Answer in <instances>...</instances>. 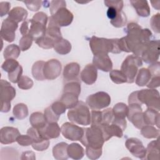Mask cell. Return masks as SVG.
I'll return each mask as SVG.
<instances>
[{"label":"cell","mask_w":160,"mask_h":160,"mask_svg":"<svg viewBox=\"0 0 160 160\" xmlns=\"http://www.w3.org/2000/svg\"><path fill=\"white\" fill-rule=\"evenodd\" d=\"M127 35L119 39L118 46L121 51L132 52L136 56L141 57L147 43L152 36L151 31L142 29L136 22H130L126 28Z\"/></svg>","instance_id":"cell-1"},{"label":"cell","mask_w":160,"mask_h":160,"mask_svg":"<svg viewBox=\"0 0 160 160\" xmlns=\"http://www.w3.org/2000/svg\"><path fill=\"white\" fill-rule=\"evenodd\" d=\"M119 39H107L92 36L89 40V46L93 54L109 52L118 54L121 51L118 46Z\"/></svg>","instance_id":"cell-2"},{"label":"cell","mask_w":160,"mask_h":160,"mask_svg":"<svg viewBox=\"0 0 160 160\" xmlns=\"http://www.w3.org/2000/svg\"><path fill=\"white\" fill-rule=\"evenodd\" d=\"M68 118L72 122L88 126L91 124V114L89 107L82 101H79L77 105L68 112Z\"/></svg>","instance_id":"cell-3"},{"label":"cell","mask_w":160,"mask_h":160,"mask_svg":"<svg viewBox=\"0 0 160 160\" xmlns=\"http://www.w3.org/2000/svg\"><path fill=\"white\" fill-rule=\"evenodd\" d=\"M80 141L84 146L102 148L105 141L100 125L84 128V134Z\"/></svg>","instance_id":"cell-4"},{"label":"cell","mask_w":160,"mask_h":160,"mask_svg":"<svg viewBox=\"0 0 160 160\" xmlns=\"http://www.w3.org/2000/svg\"><path fill=\"white\" fill-rule=\"evenodd\" d=\"M142 65V61L141 57L134 54L127 56L122 62L121 71L127 78V82L132 83L138 72V68Z\"/></svg>","instance_id":"cell-5"},{"label":"cell","mask_w":160,"mask_h":160,"mask_svg":"<svg viewBox=\"0 0 160 160\" xmlns=\"http://www.w3.org/2000/svg\"><path fill=\"white\" fill-rule=\"evenodd\" d=\"M138 99L142 105L145 104L148 108L159 111V93L155 89H144L138 91Z\"/></svg>","instance_id":"cell-6"},{"label":"cell","mask_w":160,"mask_h":160,"mask_svg":"<svg viewBox=\"0 0 160 160\" xmlns=\"http://www.w3.org/2000/svg\"><path fill=\"white\" fill-rule=\"evenodd\" d=\"M1 111L8 112L11 109V101L16 96V89L11 84L4 80H1Z\"/></svg>","instance_id":"cell-7"},{"label":"cell","mask_w":160,"mask_h":160,"mask_svg":"<svg viewBox=\"0 0 160 160\" xmlns=\"http://www.w3.org/2000/svg\"><path fill=\"white\" fill-rule=\"evenodd\" d=\"M111 103L110 96L104 91L97 92L89 95L86 104L92 110L99 111L107 108Z\"/></svg>","instance_id":"cell-8"},{"label":"cell","mask_w":160,"mask_h":160,"mask_svg":"<svg viewBox=\"0 0 160 160\" xmlns=\"http://www.w3.org/2000/svg\"><path fill=\"white\" fill-rule=\"evenodd\" d=\"M159 41H149L141 55V59L146 63L152 64L158 61L159 56Z\"/></svg>","instance_id":"cell-9"},{"label":"cell","mask_w":160,"mask_h":160,"mask_svg":"<svg viewBox=\"0 0 160 160\" xmlns=\"http://www.w3.org/2000/svg\"><path fill=\"white\" fill-rule=\"evenodd\" d=\"M61 132L63 137L71 141H80L84 134V128L75 124L66 122L61 127Z\"/></svg>","instance_id":"cell-10"},{"label":"cell","mask_w":160,"mask_h":160,"mask_svg":"<svg viewBox=\"0 0 160 160\" xmlns=\"http://www.w3.org/2000/svg\"><path fill=\"white\" fill-rule=\"evenodd\" d=\"M128 119L138 129H141L145 123L143 119V112L141 105L136 103L129 104Z\"/></svg>","instance_id":"cell-11"},{"label":"cell","mask_w":160,"mask_h":160,"mask_svg":"<svg viewBox=\"0 0 160 160\" xmlns=\"http://www.w3.org/2000/svg\"><path fill=\"white\" fill-rule=\"evenodd\" d=\"M72 13L66 7H62L56 11L49 19L53 21L59 27L68 26L70 25L73 20Z\"/></svg>","instance_id":"cell-12"},{"label":"cell","mask_w":160,"mask_h":160,"mask_svg":"<svg viewBox=\"0 0 160 160\" xmlns=\"http://www.w3.org/2000/svg\"><path fill=\"white\" fill-rule=\"evenodd\" d=\"M18 24L9 19L8 17L3 20L1 28V36L7 42H12L16 37L15 31Z\"/></svg>","instance_id":"cell-13"},{"label":"cell","mask_w":160,"mask_h":160,"mask_svg":"<svg viewBox=\"0 0 160 160\" xmlns=\"http://www.w3.org/2000/svg\"><path fill=\"white\" fill-rule=\"evenodd\" d=\"M61 69V63L58 59H52L45 62L43 70L45 79L48 80L56 79L60 75Z\"/></svg>","instance_id":"cell-14"},{"label":"cell","mask_w":160,"mask_h":160,"mask_svg":"<svg viewBox=\"0 0 160 160\" xmlns=\"http://www.w3.org/2000/svg\"><path fill=\"white\" fill-rule=\"evenodd\" d=\"M125 146L134 156L139 159H145L146 149L139 139L136 138H128L126 141Z\"/></svg>","instance_id":"cell-15"},{"label":"cell","mask_w":160,"mask_h":160,"mask_svg":"<svg viewBox=\"0 0 160 160\" xmlns=\"http://www.w3.org/2000/svg\"><path fill=\"white\" fill-rule=\"evenodd\" d=\"M92 64L104 72L110 71L112 68V62L108 54L101 52L94 54L92 59Z\"/></svg>","instance_id":"cell-16"},{"label":"cell","mask_w":160,"mask_h":160,"mask_svg":"<svg viewBox=\"0 0 160 160\" xmlns=\"http://www.w3.org/2000/svg\"><path fill=\"white\" fill-rule=\"evenodd\" d=\"M20 135L19 130L14 127H3L0 131V142L3 144H9L16 141Z\"/></svg>","instance_id":"cell-17"},{"label":"cell","mask_w":160,"mask_h":160,"mask_svg":"<svg viewBox=\"0 0 160 160\" xmlns=\"http://www.w3.org/2000/svg\"><path fill=\"white\" fill-rule=\"evenodd\" d=\"M29 22V35L34 41L45 35L46 31V26L31 19Z\"/></svg>","instance_id":"cell-18"},{"label":"cell","mask_w":160,"mask_h":160,"mask_svg":"<svg viewBox=\"0 0 160 160\" xmlns=\"http://www.w3.org/2000/svg\"><path fill=\"white\" fill-rule=\"evenodd\" d=\"M97 77V68L92 64H87L81 72V79L85 84L89 85L94 84L96 81Z\"/></svg>","instance_id":"cell-19"},{"label":"cell","mask_w":160,"mask_h":160,"mask_svg":"<svg viewBox=\"0 0 160 160\" xmlns=\"http://www.w3.org/2000/svg\"><path fill=\"white\" fill-rule=\"evenodd\" d=\"M38 130L41 135L48 139L58 138L61 132V128L57 122L47 123L44 128Z\"/></svg>","instance_id":"cell-20"},{"label":"cell","mask_w":160,"mask_h":160,"mask_svg":"<svg viewBox=\"0 0 160 160\" xmlns=\"http://www.w3.org/2000/svg\"><path fill=\"white\" fill-rule=\"evenodd\" d=\"M105 141H108L112 136L122 138L123 135V130L121 128L115 124H102L100 125Z\"/></svg>","instance_id":"cell-21"},{"label":"cell","mask_w":160,"mask_h":160,"mask_svg":"<svg viewBox=\"0 0 160 160\" xmlns=\"http://www.w3.org/2000/svg\"><path fill=\"white\" fill-rule=\"evenodd\" d=\"M80 72V66L77 62H70L64 68L63 78L65 82L79 79L78 75Z\"/></svg>","instance_id":"cell-22"},{"label":"cell","mask_w":160,"mask_h":160,"mask_svg":"<svg viewBox=\"0 0 160 160\" xmlns=\"http://www.w3.org/2000/svg\"><path fill=\"white\" fill-rule=\"evenodd\" d=\"M130 2L139 16L148 17L149 16L150 8L147 1L131 0Z\"/></svg>","instance_id":"cell-23"},{"label":"cell","mask_w":160,"mask_h":160,"mask_svg":"<svg viewBox=\"0 0 160 160\" xmlns=\"http://www.w3.org/2000/svg\"><path fill=\"white\" fill-rule=\"evenodd\" d=\"M143 119L146 125H156L159 128V111L148 108L143 112Z\"/></svg>","instance_id":"cell-24"},{"label":"cell","mask_w":160,"mask_h":160,"mask_svg":"<svg viewBox=\"0 0 160 160\" xmlns=\"http://www.w3.org/2000/svg\"><path fill=\"white\" fill-rule=\"evenodd\" d=\"M159 138L155 141L150 142L146 149V159L148 160H159Z\"/></svg>","instance_id":"cell-25"},{"label":"cell","mask_w":160,"mask_h":160,"mask_svg":"<svg viewBox=\"0 0 160 160\" xmlns=\"http://www.w3.org/2000/svg\"><path fill=\"white\" fill-rule=\"evenodd\" d=\"M68 146L66 142H61L58 143L52 148V154L54 158L57 160H66L69 156L68 155Z\"/></svg>","instance_id":"cell-26"},{"label":"cell","mask_w":160,"mask_h":160,"mask_svg":"<svg viewBox=\"0 0 160 160\" xmlns=\"http://www.w3.org/2000/svg\"><path fill=\"white\" fill-rule=\"evenodd\" d=\"M28 15V11L22 7L13 8L8 14V18L16 23L26 20Z\"/></svg>","instance_id":"cell-27"},{"label":"cell","mask_w":160,"mask_h":160,"mask_svg":"<svg viewBox=\"0 0 160 160\" xmlns=\"http://www.w3.org/2000/svg\"><path fill=\"white\" fill-rule=\"evenodd\" d=\"M68 155L69 158L78 160L82 158L84 155L83 148L78 143H72L68 146Z\"/></svg>","instance_id":"cell-28"},{"label":"cell","mask_w":160,"mask_h":160,"mask_svg":"<svg viewBox=\"0 0 160 160\" xmlns=\"http://www.w3.org/2000/svg\"><path fill=\"white\" fill-rule=\"evenodd\" d=\"M29 122L32 127L38 129H42L47 124L44 115L41 112L32 113L29 118Z\"/></svg>","instance_id":"cell-29"},{"label":"cell","mask_w":160,"mask_h":160,"mask_svg":"<svg viewBox=\"0 0 160 160\" xmlns=\"http://www.w3.org/2000/svg\"><path fill=\"white\" fill-rule=\"evenodd\" d=\"M46 36L52 38L55 42L61 39L62 34L60 29V27L56 25L53 21L49 19V24L46 28Z\"/></svg>","instance_id":"cell-30"},{"label":"cell","mask_w":160,"mask_h":160,"mask_svg":"<svg viewBox=\"0 0 160 160\" xmlns=\"http://www.w3.org/2000/svg\"><path fill=\"white\" fill-rule=\"evenodd\" d=\"M71 44L66 39L61 38L57 41L54 46V49L56 52L61 55H65L70 52L71 51Z\"/></svg>","instance_id":"cell-31"},{"label":"cell","mask_w":160,"mask_h":160,"mask_svg":"<svg viewBox=\"0 0 160 160\" xmlns=\"http://www.w3.org/2000/svg\"><path fill=\"white\" fill-rule=\"evenodd\" d=\"M136 77V84L139 86H144L147 85L152 76L148 68H141L138 71Z\"/></svg>","instance_id":"cell-32"},{"label":"cell","mask_w":160,"mask_h":160,"mask_svg":"<svg viewBox=\"0 0 160 160\" xmlns=\"http://www.w3.org/2000/svg\"><path fill=\"white\" fill-rule=\"evenodd\" d=\"M78 96L71 92H63L60 101L66 106L67 109H72L75 107L78 102Z\"/></svg>","instance_id":"cell-33"},{"label":"cell","mask_w":160,"mask_h":160,"mask_svg":"<svg viewBox=\"0 0 160 160\" xmlns=\"http://www.w3.org/2000/svg\"><path fill=\"white\" fill-rule=\"evenodd\" d=\"M113 118L115 119H126L128 113V106L123 102H118L112 109Z\"/></svg>","instance_id":"cell-34"},{"label":"cell","mask_w":160,"mask_h":160,"mask_svg":"<svg viewBox=\"0 0 160 160\" xmlns=\"http://www.w3.org/2000/svg\"><path fill=\"white\" fill-rule=\"evenodd\" d=\"M44 64L45 62L43 61H38L32 65V75L36 80L43 81L46 79L43 71Z\"/></svg>","instance_id":"cell-35"},{"label":"cell","mask_w":160,"mask_h":160,"mask_svg":"<svg viewBox=\"0 0 160 160\" xmlns=\"http://www.w3.org/2000/svg\"><path fill=\"white\" fill-rule=\"evenodd\" d=\"M63 92H71L79 96L81 93V83L79 79L70 81L65 82Z\"/></svg>","instance_id":"cell-36"},{"label":"cell","mask_w":160,"mask_h":160,"mask_svg":"<svg viewBox=\"0 0 160 160\" xmlns=\"http://www.w3.org/2000/svg\"><path fill=\"white\" fill-rule=\"evenodd\" d=\"M21 52V49L19 46L16 44H12L8 45L4 51L3 56L4 59H16Z\"/></svg>","instance_id":"cell-37"},{"label":"cell","mask_w":160,"mask_h":160,"mask_svg":"<svg viewBox=\"0 0 160 160\" xmlns=\"http://www.w3.org/2000/svg\"><path fill=\"white\" fill-rule=\"evenodd\" d=\"M142 136L148 139L156 138L159 137V130L151 125H145L141 129Z\"/></svg>","instance_id":"cell-38"},{"label":"cell","mask_w":160,"mask_h":160,"mask_svg":"<svg viewBox=\"0 0 160 160\" xmlns=\"http://www.w3.org/2000/svg\"><path fill=\"white\" fill-rule=\"evenodd\" d=\"M12 112L16 119L21 120L28 116V109L25 104L18 103L13 108Z\"/></svg>","instance_id":"cell-39"},{"label":"cell","mask_w":160,"mask_h":160,"mask_svg":"<svg viewBox=\"0 0 160 160\" xmlns=\"http://www.w3.org/2000/svg\"><path fill=\"white\" fill-rule=\"evenodd\" d=\"M109 77L112 81L115 84H122L127 82V78L121 70H111L109 72Z\"/></svg>","instance_id":"cell-40"},{"label":"cell","mask_w":160,"mask_h":160,"mask_svg":"<svg viewBox=\"0 0 160 160\" xmlns=\"http://www.w3.org/2000/svg\"><path fill=\"white\" fill-rule=\"evenodd\" d=\"M35 42L41 48L43 49H51L54 48L55 41L51 38L50 37L46 36V34L43 36L42 37L39 38L36 41H35Z\"/></svg>","instance_id":"cell-41"},{"label":"cell","mask_w":160,"mask_h":160,"mask_svg":"<svg viewBox=\"0 0 160 160\" xmlns=\"http://www.w3.org/2000/svg\"><path fill=\"white\" fill-rule=\"evenodd\" d=\"M111 24L116 28H121L126 25L127 22V17L122 11H119L116 16L112 20H110Z\"/></svg>","instance_id":"cell-42"},{"label":"cell","mask_w":160,"mask_h":160,"mask_svg":"<svg viewBox=\"0 0 160 160\" xmlns=\"http://www.w3.org/2000/svg\"><path fill=\"white\" fill-rule=\"evenodd\" d=\"M86 149V154L87 157L90 159H97L102 154V148H94L87 146Z\"/></svg>","instance_id":"cell-43"},{"label":"cell","mask_w":160,"mask_h":160,"mask_svg":"<svg viewBox=\"0 0 160 160\" xmlns=\"http://www.w3.org/2000/svg\"><path fill=\"white\" fill-rule=\"evenodd\" d=\"M19 62L14 59H8L1 65V68L6 72L9 73L18 68Z\"/></svg>","instance_id":"cell-44"},{"label":"cell","mask_w":160,"mask_h":160,"mask_svg":"<svg viewBox=\"0 0 160 160\" xmlns=\"http://www.w3.org/2000/svg\"><path fill=\"white\" fill-rule=\"evenodd\" d=\"M18 88L21 89H29L33 86L32 80L26 76H22L18 82Z\"/></svg>","instance_id":"cell-45"},{"label":"cell","mask_w":160,"mask_h":160,"mask_svg":"<svg viewBox=\"0 0 160 160\" xmlns=\"http://www.w3.org/2000/svg\"><path fill=\"white\" fill-rule=\"evenodd\" d=\"M33 39L29 35L22 36L19 42V48L21 51H25L30 48L32 45Z\"/></svg>","instance_id":"cell-46"},{"label":"cell","mask_w":160,"mask_h":160,"mask_svg":"<svg viewBox=\"0 0 160 160\" xmlns=\"http://www.w3.org/2000/svg\"><path fill=\"white\" fill-rule=\"evenodd\" d=\"M44 115L47 123L57 122L60 117L59 116H58L54 113V112L52 110L51 106H49L45 109Z\"/></svg>","instance_id":"cell-47"},{"label":"cell","mask_w":160,"mask_h":160,"mask_svg":"<svg viewBox=\"0 0 160 160\" xmlns=\"http://www.w3.org/2000/svg\"><path fill=\"white\" fill-rule=\"evenodd\" d=\"M49 145V139H42L38 141L34 142L32 144V147L34 149L38 151H42L47 149Z\"/></svg>","instance_id":"cell-48"},{"label":"cell","mask_w":160,"mask_h":160,"mask_svg":"<svg viewBox=\"0 0 160 160\" xmlns=\"http://www.w3.org/2000/svg\"><path fill=\"white\" fill-rule=\"evenodd\" d=\"M51 108L52 110L54 112V113L59 116H61V114L65 112V111L67 109L65 104L60 100L53 102L51 104Z\"/></svg>","instance_id":"cell-49"},{"label":"cell","mask_w":160,"mask_h":160,"mask_svg":"<svg viewBox=\"0 0 160 160\" xmlns=\"http://www.w3.org/2000/svg\"><path fill=\"white\" fill-rule=\"evenodd\" d=\"M22 68L21 66H19L17 69L14 71L8 73V79L12 83H16L19 81V79L22 76Z\"/></svg>","instance_id":"cell-50"},{"label":"cell","mask_w":160,"mask_h":160,"mask_svg":"<svg viewBox=\"0 0 160 160\" xmlns=\"http://www.w3.org/2000/svg\"><path fill=\"white\" fill-rule=\"evenodd\" d=\"M4 155L5 156L3 157L2 159H7L8 156H9V155L11 156L12 159H18L19 153H18V151H16V149H15L12 148L6 147V148H2L1 151V156H4Z\"/></svg>","instance_id":"cell-51"},{"label":"cell","mask_w":160,"mask_h":160,"mask_svg":"<svg viewBox=\"0 0 160 160\" xmlns=\"http://www.w3.org/2000/svg\"><path fill=\"white\" fill-rule=\"evenodd\" d=\"M102 121L101 124H109L112 122L113 119V113L111 108H108L102 111Z\"/></svg>","instance_id":"cell-52"},{"label":"cell","mask_w":160,"mask_h":160,"mask_svg":"<svg viewBox=\"0 0 160 160\" xmlns=\"http://www.w3.org/2000/svg\"><path fill=\"white\" fill-rule=\"evenodd\" d=\"M102 121V112L100 111L92 110L91 114V125L99 126Z\"/></svg>","instance_id":"cell-53"},{"label":"cell","mask_w":160,"mask_h":160,"mask_svg":"<svg viewBox=\"0 0 160 160\" xmlns=\"http://www.w3.org/2000/svg\"><path fill=\"white\" fill-rule=\"evenodd\" d=\"M62 7H66V2L65 1H51L49 5V11L51 14L52 15L56 11Z\"/></svg>","instance_id":"cell-54"},{"label":"cell","mask_w":160,"mask_h":160,"mask_svg":"<svg viewBox=\"0 0 160 160\" xmlns=\"http://www.w3.org/2000/svg\"><path fill=\"white\" fill-rule=\"evenodd\" d=\"M16 142L22 146H28L29 145H32L33 143V139L32 138L27 135H19L16 138Z\"/></svg>","instance_id":"cell-55"},{"label":"cell","mask_w":160,"mask_h":160,"mask_svg":"<svg viewBox=\"0 0 160 160\" xmlns=\"http://www.w3.org/2000/svg\"><path fill=\"white\" fill-rule=\"evenodd\" d=\"M23 2L26 7L32 11H38L41 7L42 1H25Z\"/></svg>","instance_id":"cell-56"},{"label":"cell","mask_w":160,"mask_h":160,"mask_svg":"<svg viewBox=\"0 0 160 160\" xmlns=\"http://www.w3.org/2000/svg\"><path fill=\"white\" fill-rule=\"evenodd\" d=\"M159 19H160V14L157 13L153 15L150 20L151 26L152 30L156 32L159 33Z\"/></svg>","instance_id":"cell-57"},{"label":"cell","mask_w":160,"mask_h":160,"mask_svg":"<svg viewBox=\"0 0 160 160\" xmlns=\"http://www.w3.org/2000/svg\"><path fill=\"white\" fill-rule=\"evenodd\" d=\"M104 4L109 8L112 7L115 8L118 11H122V9L123 8V1H115V0H106L104 1Z\"/></svg>","instance_id":"cell-58"},{"label":"cell","mask_w":160,"mask_h":160,"mask_svg":"<svg viewBox=\"0 0 160 160\" xmlns=\"http://www.w3.org/2000/svg\"><path fill=\"white\" fill-rule=\"evenodd\" d=\"M151 72V76H159L160 75V63L157 61L154 63L151 64L148 68Z\"/></svg>","instance_id":"cell-59"},{"label":"cell","mask_w":160,"mask_h":160,"mask_svg":"<svg viewBox=\"0 0 160 160\" xmlns=\"http://www.w3.org/2000/svg\"><path fill=\"white\" fill-rule=\"evenodd\" d=\"M32 19L34 21L39 22L46 26V24L48 20V17L47 14L44 12H38L33 16Z\"/></svg>","instance_id":"cell-60"},{"label":"cell","mask_w":160,"mask_h":160,"mask_svg":"<svg viewBox=\"0 0 160 160\" xmlns=\"http://www.w3.org/2000/svg\"><path fill=\"white\" fill-rule=\"evenodd\" d=\"M11 4L9 2H0V16L1 17L4 16V15L9 14L10 11Z\"/></svg>","instance_id":"cell-61"},{"label":"cell","mask_w":160,"mask_h":160,"mask_svg":"<svg viewBox=\"0 0 160 160\" xmlns=\"http://www.w3.org/2000/svg\"><path fill=\"white\" fill-rule=\"evenodd\" d=\"M160 85V76L151 77V79L147 84V87L149 89H155Z\"/></svg>","instance_id":"cell-62"},{"label":"cell","mask_w":160,"mask_h":160,"mask_svg":"<svg viewBox=\"0 0 160 160\" xmlns=\"http://www.w3.org/2000/svg\"><path fill=\"white\" fill-rule=\"evenodd\" d=\"M21 159H36L35 154L32 151H25L21 154Z\"/></svg>","instance_id":"cell-63"},{"label":"cell","mask_w":160,"mask_h":160,"mask_svg":"<svg viewBox=\"0 0 160 160\" xmlns=\"http://www.w3.org/2000/svg\"><path fill=\"white\" fill-rule=\"evenodd\" d=\"M118 12L119 11L116 10L115 8L112 7H109L108 8V9L107 11V16L109 19L112 20L116 16Z\"/></svg>","instance_id":"cell-64"}]
</instances>
